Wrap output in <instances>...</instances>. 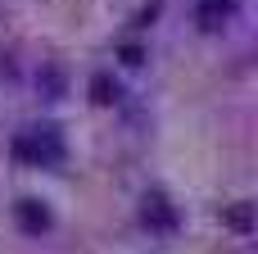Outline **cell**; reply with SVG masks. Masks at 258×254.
I'll return each mask as SVG.
<instances>
[{"label":"cell","mask_w":258,"mask_h":254,"mask_svg":"<svg viewBox=\"0 0 258 254\" xmlns=\"http://www.w3.org/2000/svg\"><path fill=\"white\" fill-rule=\"evenodd\" d=\"M91 100H95V105H113V100H118V82H113L104 68L91 77Z\"/></svg>","instance_id":"4"},{"label":"cell","mask_w":258,"mask_h":254,"mask_svg":"<svg viewBox=\"0 0 258 254\" xmlns=\"http://www.w3.org/2000/svg\"><path fill=\"white\" fill-rule=\"evenodd\" d=\"M18 227L27 232V236H45L50 227H54V218H50V209L41 205V200H18Z\"/></svg>","instance_id":"2"},{"label":"cell","mask_w":258,"mask_h":254,"mask_svg":"<svg viewBox=\"0 0 258 254\" xmlns=\"http://www.w3.org/2000/svg\"><path fill=\"white\" fill-rule=\"evenodd\" d=\"M122 59L136 68V64H145V50H141V45H122Z\"/></svg>","instance_id":"8"},{"label":"cell","mask_w":258,"mask_h":254,"mask_svg":"<svg viewBox=\"0 0 258 254\" xmlns=\"http://www.w3.org/2000/svg\"><path fill=\"white\" fill-rule=\"evenodd\" d=\"M141 218H145V227H154V232H172V227H177V214H172V205H168L163 195H145Z\"/></svg>","instance_id":"3"},{"label":"cell","mask_w":258,"mask_h":254,"mask_svg":"<svg viewBox=\"0 0 258 254\" xmlns=\"http://www.w3.org/2000/svg\"><path fill=\"white\" fill-rule=\"evenodd\" d=\"M227 18V9H222V0H204V9H200V27L204 32H213L218 23Z\"/></svg>","instance_id":"7"},{"label":"cell","mask_w":258,"mask_h":254,"mask_svg":"<svg viewBox=\"0 0 258 254\" xmlns=\"http://www.w3.org/2000/svg\"><path fill=\"white\" fill-rule=\"evenodd\" d=\"M222 223H227L231 232L249 236V232H254V205H236V209H227V214H222Z\"/></svg>","instance_id":"5"},{"label":"cell","mask_w":258,"mask_h":254,"mask_svg":"<svg viewBox=\"0 0 258 254\" xmlns=\"http://www.w3.org/2000/svg\"><path fill=\"white\" fill-rule=\"evenodd\" d=\"M36 86L45 91V100H59V95H63V73H59V68H41V73H36Z\"/></svg>","instance_id":"6"},{"label":"cell","mask_w":258,"mask_h":254,"mask_svg":"<svg viewBox=\"0 0 258 254\" xmlns=\"http://www.w3.org/2000/svg\"><path fill=\"white\" fill-rule=\"evenodd\" d=\"M14 159H23L32 168H54L63 159V141L54 127H27L14 136Z\"/></svg>","instance_id":"1"}]
</instances>
